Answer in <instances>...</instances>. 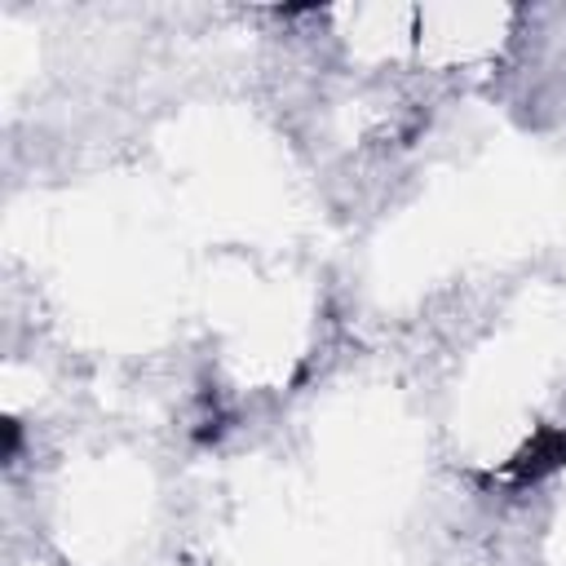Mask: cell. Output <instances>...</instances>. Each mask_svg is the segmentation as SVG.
Returning a JSON list of instances; mask_svg holds the SVG:
<instances>
[{
	"mask_svg": "<svg viewBox=\"0 0 566 566\" xmlns=\"http://www.w3.org/2000/svg\"><path fill=\"white\" fill-rule=\"evenodd\" d=\"M566 464V424H544L513 460H509V478L513 482H535V478H544V473H553V469H562Z\"/></svg>",
	"mask_w": 566,
	"mask_h": 566,
	"instance_id": "obj_1",
	"label": "cell"
},
{
	"mask_svg": "<svg viewBox=\"0 0 566 566\" xmlns=\"http://www.w3.org/2000/svg\"><path fill=\"white\" fill-rule=\"evenodd\" d=\"M18 447H22V424L4 420V460H18Z\"/></svg>",
	"mask_w": 566,
	"mask_h": 566,
	"instance_id": "obj_2",
	"label": "cell"
}]
</instances>
